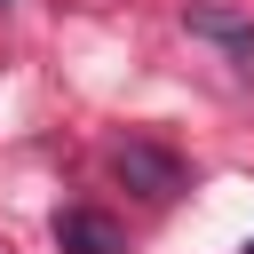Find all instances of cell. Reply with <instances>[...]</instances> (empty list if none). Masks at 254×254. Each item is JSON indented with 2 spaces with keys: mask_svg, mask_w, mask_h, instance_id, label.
Returning a JSON list of instances; mask_svg holds the SVG:
<instances>
[{
  "mask_svg": "<svg viewBox=\"0 0 254 254\" xmlns=\"http://www.w3.org/2000/svg\"><path fill=\"white\" fill-rule=\"evenodd\" d=\"M111 175H119L127 190H143V198H175V190H183V167H175L159 143H143V135L111 143Z\"/></svg>",
  "mask_w": 254,
  "mask_h": 254,
  "instance_id": "6da1fadb",
  "label": "cell"
},
{
  "mask_svg": "<svg viewBox=\"0 0 254 254\" xmlns=\"http://www.w3.org/2000/svg\"><path fill=\"white\" fill-rule=\"evenodd\" d=\"M56 246H64V254H127L119 222H111V214H95V206H71V214H56Z\"/></svg>",
  "mask_w": 254,
  "mask_h": 254,
  "instance_id": "7a4b0ae2",
  "label": "cell"
},
{
  "mask_svg": "<svg viewBox=\"0 0 254 254\" xmlns=\"http://www.w3.org/2000/svg\"><path fill=\"white\" fill-rule=\"evenodd\" d=\"M183 24H190L198 40H222L230 56H254V24H246V16H230V8H214V0H190V8H183Z\"/></svg>",
  "mask_w": 254,
  "mask_h": 254,
  "instance_id": "3957f363",
  "label": "cell"
}]
</instances>
